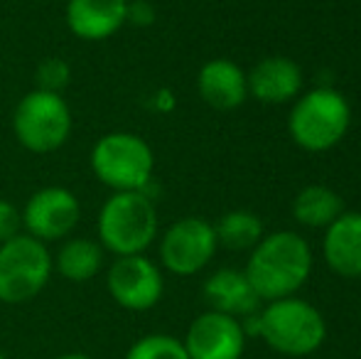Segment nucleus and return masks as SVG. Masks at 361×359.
<instances>
[{
	"label": "nucleus",
	"instance_id": "1",
	"mask_svg": "<svg viewBox=\"0 0 361 359\" xmlns=\"http://www.w3.org/2000/svg\"><path fill=\"white\" fill-rule=\"evenodd\" d=\"M243 273L261 300L293 298L312 273V251L300 234L276 231L258 241Z\"/></svg>",
	"mask_w": 361,
	"mask_h": 359
},
{
	"label": "nucleus",
	"instance_id": "2",
	"mask_svg": "<svg viewBox=\"0 0 361 359\" xmlns=\"http://www.w3.org/2000/svg\"><path fill=\"white\" fill-rule=\"evenodd\" d=\"M96 236L106 254L138 256L157 236V209L145 192H114L96 217Z\"/></svg>",
	"mask_w": 361,
	"mask_h": 359
},
{
	"label": "nucleus",
	"instance_id": "3",
	"mask_svg": "<svg viewBox=\"0 0 361 359\" xmlns=\"http://www.w3.org/2000/svg\"><path fill=\"white\" fill-rule=\"evenodd\" d=\"M94 178L114 192H143L152 182L155 155L140 135L111 130L101 135L89 153Z\"/></svg>",
	"mask_w": 361,
	"mask_h": 359
},
{
	"label": "nucleus",
	"instance_id": "4",
	"mask_svg": "<svg viewBox=\"0 0 361 359\" xmlns=\"http://www.w3.org/2000/svg\"><path fill=\"white\" fill-rule=\"evenodd\" d=\"M72 128V109L62 94L32 89L13 111L15 140L35 155H49L67 145Z\"/></svg>",
	"mask_w": 361,
	"mask_h": 359
},
{
	"label": "nucleus",
	"instance_id": "5",
	"mask_svg": "<svg viewBox=\"0 0 361 359\" xmlns=\"http://www.w3.org/2000/svg\"><path fill=\"white\" fill-rule=\"evenodd\" d=\"M352 109L337 89H312L293 106L288 128L293 140L310 153H322L347 135Z\"/></svg>",
	"mask_w": 361,
	"mask_h": 359
},
{
	"label": "nucleus",
	"instance_id": "6",
	"mask_svg": "<svg viewBox=\"0 0 361 359\" xmlns=\"http://www.w3.org/2000/svg\"><path fill=\"white\" fill-rule=\"evenodd\" d=\"M258 332L281 355L307 357L322 347L327 325L322 312L307 300L281 298L258 315Z\"/></svg>",
	"mask_w": 361,
	"mask_h": 359
},
{
	"label": "nucleus",
	"instance_id": "7",
	"mask_svg": "<svg viewBox=\"0 0 361 359\" xmlns=\"http://www.w3.org/2000/svg\"><path fill=\"white\" fill-rule=\"evenodd\" d=\"M54 273L52 251L47 244L20 234L0 244V303L23 305L47 288Z\"/></svg>",
	"mask_w": 361,
	"mask_h": 359
},
{
	"label": "nucleus",
	"instance_id": "8",
	"mask_svg": "<svg viewBox=\"0 0 361 359\" xmlns=\"http://www.w3.org/2000/svg\"><path fill=\"white\" fill-rule=\"evenodd\" d=\"M20 212H23V231L42 244L69 239L81 221L79 197L62 185L35 190Z\"/></svg>",
	"mask_w": 361,
	"mask_h": 359
},
{
	"label": "nucleus",
	"instance_id": "9",
	"mask_svg": "<svg viewBox=\"0 0 361 359\" xmlns=\"http://www.w3.org/2000/svg\"><path fill=\"white\" fill-rule=\"evenodd\" d=\"M219 241L214 224L200 217H185L167 226L160 239V264L175 276H195L214 259Z\"/></svg>",
	"mask_w": 361,
	"mask_h": 359
},
{
	"label": "nucleus",
	"instance_id": "10",
	"mask_svg": "<svg viewBox=\"0 0 361 359\" xmlns=\"http://www.w3.org/2000/svg\"><path fill=\"white\" fill-rule=\"evenodd\" d=\"M106 288L118 308L130 312H145L160 303L165 281H162L160 266L145 254L118 256L106 273Z\"/></svg>",
	"mask_w": 361,
	"mask_h": 359
},
{
	"label": "nucleus",
	"instance_id": "11",
	"mask_svg": "<svg viewBox=\"0 0 361 359\" xmlns=\"http://www.w3.org/2000/svg\"><path fill=\"white\" fill-rule=\"evenodd\" d=\"M182 345L190 359H241L246 332L236 317L209 310L195 317Z\"/></svg>",
	"mask_w": 361,
	"mask_h": 359
},
{
	"label": "nucleus",
	"instance_id": "12",
	"mask_svg": "<svg viewBox=\"0 0 361 359\" xmlns=\"http://www.w3.org/2000/svg\"><path fill=\"white\" fill-rule=\"evenodd\" d=\"M128 0H67L64 20L81 42H104L126 25Z\"/></svg>",
	"mask_w": 361,
	"mask_h": 359
},
{
	"label": "nucleus",
	"instance_id": "13",
	"mask_svg": "<svg viewBox=\"0 0 361 359\" xmlns=\"http://www.w3.org/2000/svg\"><path fill=\"white\" fill-rule=\"evenodd\" d=\"M246 84L261 104H288L302 89V72L288 57H266L251 69Z\"/></svg>",
	"mask_w": 361,
	"mask_h": 359
},
{
	"label": "nucleus",
	"instance_id": "14",
	"mask_svg": "<svg viewBox=\"0 0 361 359\" xmlns=\"http://www.w3.org/2000/svg\"><path fill=\"white\" fill-rule=\"evenodd\" d=\"M324 259L344 278H361V212H342L324 234Z\"/></svg>",
	"mask_w": 361,
	"mask_h": 359
},
{
	"label": "nucleus",
	"instance_id": "15",
	"mask_svg": "<svg viewBox=\"0 0 361 359\" xmlns=\"http://www.w3.org/2000/svg\"><path fill=\"white\" fill-rule=\"evenodd\" d=\"M197 89L204 104L216 111H231L246 101L248 84L238 64L228 59H212L197 74Z\"/></svg>",
	"mask_w": 361,
	"mask_h": 359
},
{
	"label": "nucleus",
	"instance_id": "16",
	"mask_svg": "<svg viewBox=\"0 0 361 359\" xmlns=\"http://www.w3.org/2000/svg\"><path fill=\"white\" fill-rule=\"evenodd\" d=\"M204 300L212 305V310L231 315L236 320L258 312L261 305V298L256 296L246 273L236 269H219L212 273L204 283Z\"/></svg>",
	"mask_w": 361,
	"mask_h": 359
},
{
	"label": "nucleus",
	"instance_id": "17",
	"mask_svg": "<svg viewBox=\"0 0 361 359\" xmlns=\"http://www.w3.org/2000/svg\"><path fill=\"white\" fill-rule=\"evenodd\" d=\"M106 251L96 239L86 236H69L59 244V249L52 254L54 273L69 283H89L104 269Z\"/></svg>",
	"mask_w": 361,
	"mask_h": 359
},
{
	"label": "nucleus",
	"instance_id": "18",
	"mask_svg": "<svg viewBox=\"0 0 361 359\" xmlns=\"http://www.w3.org/2000/svg\"><path fill=\"white\" fill-rule=\"evenodd\" d=\"M344 212V202L332 187L307 185L298 192L293 202V214L305 226H329Z\"/></svg>",
	"mask_w": 361,
	"mask_h": 359
},
{
	"label": "nucleus",
	"instance_id": "19",
	"mask_svg": "<svg viewBox=\"0 0 361 359\" xmlns=\"http://www.w3.org/2000/svg\"><path fill=\"white\" fill-rule=\"evenodd\" d=\"M214 234L219 246L231 251H248L256 249V244L263 239V221L253 212L233 209L226 212L214 224Z\"/></svg>",
	"mask_w": 361,
	"mask_h": 359
},
{
	"label": "nucleus",
	"instance_id": "20",
	"mask_svg": "<svg viewBox=\"0 0 361 359\" xmlns=\"http://www.w3.org/2000/svg\"><path fill=\"white\" fill-rule=\"evenodd\" d=\"M126 359H190V355H187L182 340L155 332V335L135 340L126 352Z\"/></svg>",
	"mask_w": 361,
	"mask_h": 359
},
{
	"label": "nucleus",
	"instance_id": "21",
	"mask_svg": "<svg viewBox=\"0 0 361 359\" xmlns=\"http://www.w3.org/2000/svg\"><path fill=\"white\" fill-rule=\"evenodd\" d=\"M72 82V67L62 57H47L35 69V89L62 94Z\"/></svg>",
	"mask_w": 361,
	"mask_h": 359
},
{
	"label": "nucleus",
	"instance_id": "22",
	"mask_svg": "<svg viewBox=\"0 0 361 359\" xmlns=\"http://www.w3.org/2000/svg\"><path fill=\"white\" fill-rule=\"evenodd\" d=\"M23 234V212L10 200L0 197V244Z\"/></svg>",
	"mask_w": 361,
	"mask_h": 359
},
{
	"label": "nucleus",
	"instance_id": "23",
	"mask_svg": "<svg viewBox=\"0 0 361 359\" xmlns=\"http://www.w3.org/2000/svg\"><path fill=\"white\" fill-rule=\"evenodd\" d=\"M155 23V8L147 0H128L126 8V25H135V28H147Z\"/></svg>",
	"mask_w": 361,
	"mask_h": 359
},
{
	"label": "nucleus",
	"instance_id": "24",
	"mask_svg": "<svg viewBox=\"0 0 361 359\" xmlns=\"http://www.w3.org/2000/svg\"><path fill=\"white\" fill-rule=\"evenodd\" d=\"M152 106L160 111H170L172 106H175V99H172V94L167 89H160L155 96H152Z\"/></svg>",
	"mask_w": 361,
	"mask_h": 359
},
{
	"label": "nucleus",
	"instance_id": "25",
	"mask_svg": "<svg viewBox=\"0 0 361 359\" xmlns=\"http://www.w3.org/2000/svg\"><path fill=\"white\" fill-rule=\"evenodd\" d=\"M57 359H94V357L84 355V352H67V355H59Z\"/></svg>",
	"mask_w": 361,
	"mask_h": 359
},
{
	"label": "nucleus",
	"instance_id": "26",
	"mask_svg": "<svg viewBox=\"0 0 361 359\" xmlns=\"http://www.w3.org/2000/svg\"><path fill=\"white\" fill-rule=\"evenodd\" d=\"M0 359H8V357H5V355H3V352H0Z\"/></svg>",
	"mask_w": 361,
	"mask_h": 359
}]
</instances>
